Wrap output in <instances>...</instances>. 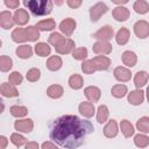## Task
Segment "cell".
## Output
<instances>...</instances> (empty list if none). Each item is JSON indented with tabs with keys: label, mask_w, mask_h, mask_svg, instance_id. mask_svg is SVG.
<instances>
[{
	"label": "cell",
	"mask_w": 149,
	"mask_h": 149,
	"mask_svg": "<svg viewBox=\"0 0 149 149\" xmlns=\"http://www.w3.org/2000/svg\"><path fill=\"white\" fill-rule=\"evenodd\" d=\"M93 130L94 127L88 120L68 114L57 118L51 123L49 136L50 140L63 148L76 149L84 143L86 136Z\"/></svg>",
	"instance_id": "obj_1"
},
{
	"label": "cell",
	"mask_w": 149,
	"mask_h": 149,
	"mask_svg": "<svg viewBox=\"0 0 149 149\" xmlns=\"http://www.w3.org/2000/svg\"><path fill=\"white\" fill-rule=\"evenodd\" d=\"M23 5L36 16L48 15L52 10V1L50 0H24Z\"/></svg>",
	"instance_id": "obj_2"
},
{
	"label": "cell",
	"mask_w": 149,
	"mask_h": 149,
	"mask_svg": "<svg viewBox=\"0 0 149 149\" xmlns=\"http://www.w3.org/2000/svg\"><path fill=\"white\" fill-rule=\"evenodd\" d=\"M108 12V7L104 2H97L90 8V19L92 22H97L104 14Z\"/></svg>",
	"instance_id": "obj_3"
},
{
	"label": "cell",
	"mask_w": 149,
	"mask_h": 149,
	"mask_svg": "<svg viewBox=\"0 0 149 149\" xmlns=\"http://www.w3.org/2000/svg\"><path fill=\"white\" fill-rule=\"evenodd\" d=\"M114 35V30L111 26H104L101 27L99 30H97L93 34V37L98 41H104V42H108Z\"/></svg>",
	"instance_id": "obj_4"
},
{
	"label": "cell",
	"mask_w": 149,
	"mask_h": 149,
	"mask_svg": "<svg viewBox=\"0 0 149 149\" xmlns=\"http://www.w3.org/2000/svg\"><path fill=\"white\" fill-rule=\"evenodd\" d=\"M134 33L139 38H146L149 36V23L144 20H140L134 24Z\"/></svg>",
	"instance_id": "obj_5"
},
{
	"label": "cell",
	"mask_w": 149,
	"mask_h": 149,
	"mask_svg": "<svg viewBox=\"0 0 149 149\" xmlns=\"http://www.w3.org/2000/svg\"><path fill=\"white\" fill-rule=\"evenodd\" d=\"M76 26H77V23H76V21H74L73 19L66 17V19H64V20L59 23V30H61L65 36L69 37V36H71L72 33L74 31Z\"/></svg>",
	"instance_id": "obj_6"
},
{
	"label": "cell",
	"mask_w": 149,
	"mask_h": 149,
	"mask_svg": "<svg viewBox=\"0 0 149 149\" xmlns=\"http://www.w3.org/2000/svg\"><path fill=\"white\" fill-rule=\"evenodd\" d=\"M112 49H113L112 44L109 42H104V41H98L92 47L93 52L98 55H108L112 52Z\"/></svg>",
	"instance_id": "obj_7"
},
{
	"label": "cell",
	"mask_w": 149,
	"mask_h": 149,
	"mask_svg": "<svg viewBox=\"0 0 149 149\" xmlns=\"http://www.w3.org/2000/svg\"><path fill=\"white\" fill-rule=\"evenodd\" d=\"M14 128L17 132L21 133H30L34 128V122L31 119H22V120H17L14 123Z\"/></svg>",
	"instance_id": "obj_8"
},
{
	"label": "cell",
	"mask_w": 149,
	"mask_h": 149,
	"mask_svg": "<svg viewBox=\"0 0 149 149\" xmlns=\"http://www.w3.org/2000/svg\"><path fill=\"white\" fill-rule=\"evenodd\" d=\"M113 74L115 77L116 80L121 81V83H125V81H128L130 80V77H132V73H130V70L125 68V66H116L113 71Z\"/></svg>",
	"instance_id": "obj_9"
},
{
	"label": "cell",
	"mask_w": 149,
	"mask_h": 149,
	"mask_svg": "<svg viewBox=\"0 0 149 149\" xmlns=\"http://www.w3.org/2000/svg\"><path fill=\"white\" fill-rule=\"evenodd\" d=\"M98 71H105L111 65V59L107 56H95L91 59Z\"/></svg>",
	"instance_id": "obj_10"
},
{
	"label": "cell",
	"mask_w": 149,
	"mask_h": 149,
	"mask_svg": "<svg viewBox=\"0 0 149 149\" xmlns=\"http://www.w3.org/2000/svg\"><path fill=\"white\" fill-rule=\"evenodd\" d=\"M84 94H85V97L88 99L90 102H97V101L100 99L101 91H100V88L97 87V86H87V87H85V90H84Z\"/></svg>",
	"instance_id": "obj_11"
},
{
	"label": "cell",
	"mask_w": 149,
	"mask_h": 149,
	"mask_svg": "<svg viewBox=\"0 0 149 149\" xmlns=\"http://www.w3.org/2000/svg\"><path fill=\"white\" fill-rule=\"evenodd\" d=\"M14 17L13 15L10 14V12L8 10H2L0 13V26L3 28V29H9V28H13L14 26Z\"/></svg>",
	"instance_id": "obj_12"
},
{
	"label": "cell",
	"mask_w": 149,
	"mask_h": 149,
	"mask_svg": "<svg viewBox=\"0 0 149 149\" xmlns=\"http://www.w3.org/2000/svg\"><path fill=\"white\" fill-rule=\"evenodd\" d=\"M13 17H14V22L16 24H19V26H24L26 23H28V21L30 19L28 12L26 9H21V8L15 10Z\"/></svg>",
	"instance_id": "obj_13"
},
{
	"label": "cell",
	"mask_w": 149,
	"mask_h": 149,
	"mask_svg": "<svg viewBox=\"0 0 149 149\" xmlns=\"http://www.w3.org/2000/svg\"><path fill=\"white\" fill-rule=\"evenodd\" d=\"M78 109H79V113L81 115H84L85 118H92L94 115V112H95L94 105L92 102H88V101L80 102L78 106Z\"/></svg>",
	"instance_id": "obj_14"
},
{
	"label": "cell",
	"mask_w": 149,
	"mask_h": 149,
	"mask_svg": "<svg viewBox=\"0 0 149 149\" xmlns=\"http://www.w3.org/2000/svg\"><path fill=\"white\" fill-rule=\"evenodd\" d=\"M118 132H119V129H118V123H116V121L115 120H109L106 125H105V127H104V135L106 136V137H108V139H113V137H115L116 135H118Z\"/></svg>",
	"instance_id": "obj_15"
},
{
	"label": "cell",
	"mask_w": 149,
	"mask_h": 149,
	"mask_svg": "<svg viewBox=\"0 0 149 149\" xmlns=\"http://www.w3.org/2000/svg\"><path fill=\"white\" fill-rule=\"evenodd\" d=\"M143 100H144V92L142 90H135L128 94V102L134 106L141 105Z\"/></svg>",
	"instance_id": "obj_16"
},
{
	"label": "cell",
	"mask_w": 149,
	"mask_h": 149,
	"mask_svg": "<svg viewBox=\"0 0 149 149\" xmlns=\"http://www.w3.org/2000/svg\"><path fill=\"white\" fill-rule=\"evenodd\" d=\"M129 9L123 6H118L112 12V15L116 21H126L129 17Z\"/></svg>",
	"instance_id": "obj_17"
},
{
	"label": "cell",
	"mask_w": 149,
	"mask_h": 149,
	"mask_svg": "<svg viewBox=\"0 0 149 149\" xmlns=\"http://www.w3.org/2000/svg\"><path fill=\"white\" fill-rule=\"evenodd\" d=\"M56 52L61 54V55H66V54H70L74 50V42L71 40V38H65V41L57 48H55Z\"/></svg>",
	"instance_id": "obj_18"
},
{
	"label": "cell",
	"mask_w": 149,
	"mask_h": 149,
	"mask_svg": "<svg viewBox=\"0 0 149 149\" xmlns=\"http://www.w3.org/2000/svg\"><path fill=\"white\" fill-rule=\"evenodd\" d=\"M121 58H122V63H123L126 66H128V68H133V66H135L136 63H137V56H136V54L133 52V51H130V50L125 51V52L122 54Z\"/></svg>",
	"instance_id": "obj_19"
},
{
	"label": "cell",
	"mask_w": 149,
	"mask_h": 149,
	"mask_svg": "<svg viewBox=\"0 0 149 149\" xmlns=\"http://www.w3.org/2000/svg\"><path fill=\"white\" fill-rule=\"evenodd\" d=\"M129 37H130V31H129V29L126 28V27H122V28H120V29L118 30V33H116V35H115V41H116V43H118L119 45H125V44L128 42Z\"/></svg>",
	"instance_id": "obj_20"
},
{
	"label": "cell",
	"mask_w": 149,
	"mask_h": 149,
	"mask_svg": "<svg viewBox=\"0 0 149 149\" xmlns=\"http://www.w3.org/2000/svg\"><path fill=\"white\" fill-rule=\"evenodd\" d=\"M0 92L3 97H7V98H14V97L19 95V91L14 87V85L8 84V83H2L1 84Z\"/></svg>",
	"instance_id": "obj_21"
},
{
	"label": "cell",
	"mask_w": 149,
	"mask_h": 149,
	"mask_svg": "<svg viewBox=\"0 0 149 149\" xmlns=\"http://www.w3.org/2000/svg\"><path fill=\"white\" fill-rule=\"evenodd\" d=\"M45 65H47L48 70H50V71H57V70H59L62 68L63 61H62V58L59 56H56V55L55 56H50L48 58Z\"/></svg>",
	"instance_id": "obj_22"
},
{
	"label": "cell",
	"mask_w": 149,
	"mask_h": 149,
	"mask_svg": "<svg viewBox=\"0 0 149 149\" xmlns=\"http://www.w3.org/2000/svg\"><path fill=\"white\" fill-rule=\"evenodd\" d=\"M148 78H149L148 72H146V71H137L135 73V76H134V84H135V86L137 88L143 87L147 84Z\"/></svg>",
	"instance_id": "obj_23"
},
{
	"label": "cell",
	"mask_w": 149,
	"mask_h": 149,
	"mask_svg": "<svg viewBox=\"0 0 149 149\" xmlns=\"http://www.w3.org/2000/svg\"><path fill=\"white\" fill-rule=\"evenodd\" d=\"M64 93V90L61 85L58 84H54V85H50L48 88H47V95L52 98V99H58L63 95Z\"/></svg>",
	"instance_id": "obj_24"
},
{
	"label": "cell",
	"mask_w": 149,
	"mask_h": 149,
	"mask_svg": "<svg viewBox=\"0 0 149 149\" xmlns=\"http://www.w3.org/2000/svg\"><path fill=\"white\" fill-rule=\"evenodd\" d=\"M15 52H16L17 57H20L22 59H27V58L31 57V55H33V48L29 44H23V45L17 47Z\"/></svg>",
	"instance_id": "obj_25"
},
{
	"label": "cell",
	"mask_w": 149,
	"mask_h": 149,
	"mask_svg": "<svg viewBox=\"0 0 149 149\" xmlns=\"http://www.w3.org/2000/svg\"><path fill=\"white\" fill-rule=\"evenodd\" d=\"M35 27H36L38 30L48 31V30H52V29L56 27V22H55L54 19H45V20H42V21L37 22Z\"/></svg>",
	"instance_id": "obj_26"
},
{
	"label": "cell",
	"mask_w": 149,
	"mask_h": 149,
	"mask_svg": "<svg viewBox=\"0 0 149 149\" xmlns=\"http://www.w3.org/2000/svg\"><path fill=\"white\" fill-rule=\"evenodd\" d=\"M24 33H26V37L27 41H31L35 42L40 38V31L35 26H28L24 28Z\"/></svg>",
	"instance_id": "obj_27"
},
{
	"label": "cell",
	"mask_w": 149,
	"mask_h": 149,
	"mask_svg": "<svg viewBox=\"0 0 149 149\" xmlns=\"http://www.w3.org/2000/svg\"><path fill=\"white\" fill-rule=\"evenodd\" d=\"M84 85V80H83V77L78 73H74L72 74L70 78H69V86L73 90H79Z\"/></svg>",
	"instance_id": "obj_28"
},
{
	"label": "cell",
	"mask_w": 149,
	"mask_h": 149,
	"mask_svg": "<svg viewBox=\"0 0 149 149\" xmlns=\"http://www.w3.org/2000/svg\"><path fill=\"white\" fill-rule=\"evenodd\" d=\"M127 92H128V88L123 84H116L111 90V93L114 98H123L127 94Z\"/></svg>",
	"instance_id": "obj_29"
},
{
	"label": "cell",
	"mask_w": 149,
	"mask_h": 149,
	"mask_svg": "<svg viewBox=\"0 0 149 149\" xmlns=\"http://www.w3.org/2000/svg\"><path fill=\"white\" fill-rule=\"evenodd\" d=\"M120 128H121V132H122L125 137H130L135 132L134 130V126L130 123V121H128L126 119L120 122Z\"/></svg>",
	"instance_id": "obj_30"
},
{
	"label": "cell",
	"mask_w": 149,
	"mask_h": 149,
	"mask_svg": "<svg viewBox=\"0 0 149 149\" xmlns=\"http://www.w3.org/2000/svg\"><path fill=\"white\" fill-rule=\"evenodd\" d=\"M108 115H109V111H108L107 106L106 105H100L98 107V111H97V121L99 123H104V122L107 121Z\"/></svg>",
	"instance_id": "obj_31"
},
{
	"label": "cell",
	"mask_w": 149,
	"mask_h": 149,
	"mask_svg": "<svg viewBox=\"0 0 149 149\" xmlns=\"http://www.w3.org/2000/svg\"><path fill=\"white\" fill-rule=\"evenodd\" d=\"M12 40L16 43H22V42H26L27 41V37H26V33H24V28H15L13 31H12Z\"/></svg>",
	"instance_id": "obj_32"
},
{
	"label": "cell",
	"mask_w": 149,
	"mask_h": 149,
	"mask_svg": "<svg viewBox=\"0 0 149 149\" xmlns=\"http://www.w3.org/2000/svg\"><path fill=\"white\" fill-rule=\"evenodd\" d=\"M35 52L41 56V57H45V56H49L50 52H51V48L49 47V44L44 43V42H40L35 45Z\"/></svg>",
	"instance_id": "obj_33"
},
{
	"label": "cell",
	"mask_w": 149,
	"mask_h": 149,
	"mask_svg": "<svg viewBox=\"0 0 149 149\" xmlns=\"http://www.w3.org/2000/svg\"><path fill=\"white\" fill-rule=\"evenodd\" d=\"M133 8L137 14H146L149 10V3L144 0H137L134 2Z\"/></svg>",
	"instance_id": "obj_34"
},
{
	"label": "cell",
	"mask_w": 149,
	"mask_h": 149,
	"mask_svg": "<svg viewBox=\"0 0 149 149\" xmlns=\"http://www.w3.org/2000/svg\"><path fill=\"white\" fill-rule=\"evenodd\" d=\"M9 112L15 118H22V116H26L28 114V109L24 107V106H19V105H14L9 108Z\"/></svg>",
	"instance_id": "obj_35"
},
{
	"label": "cell",
	"mask_w": 149,
	"mask_h": 149,
	"mask_svg": "<svg viewBox=\"0 0 149 149\" xmlns=\"http://www.w3.org/2000/svg\"><path fill=\"white\" fill-rule=\"evenodd\" d=\"M12 66H13L12 58L6 56V55H2L0 57V69H1V71L2 72H7V71H9L12 69Z\"/></svg>",
	"instance_id": "obj_36"
},
{
	"label": "cell",
	"mask_w": 149,
	"mask_h": 149,
	"mask_svg": "<svg viewBox=\"0 0 149 149\" xmlns=\"http://www.w3.org/2000/svg\"><path fill=\"white\" fill-rule=\"evenodd\" d=\"M134 143L139 148H146L149 146V137L144 134H137L134 137Z\"/></svg>",
	"instance_id": "obj_37"
},
{
	"label": "cell",
	"mask_w": 149,
	"mask_h": 149,
	"mask_svg": "<svg viewBox=\"0 0 149 149\" xmlns=\"http://www.w3.org/2000/svg\"><path fill=\"white\" fill-rule=\"evenodd\" d=\"M136 128L142 133H149V118L142 116L136 122Z\"/></svg>",
	"instance_id": "obj_38"
},
{
	"label": "cell",
	"mask_w": 149,
	"mask_h": 149,
	"mask_svg": "<svg viewBox=\"0 0 149 149\" xmlns=\"http://www.w3.org/2000/svg\"><path fill=\"white\" fill-rule=\"evenodd\" d=\"M64 41H65V37H63L59 33H52V34L49 36V43H50L51 45H54L55 48L59 47Z\"/></svg>",
	"instance_id": "obj_39"
},
{
	"label": "cell",
	"mask_w": 149,
	"mask_h": 149,
	"mask_svg": "<svg viewBox=\"0 0 149 149\" xmlns=\"http://www.w3.org/2000/svg\"><path fill=\"white\" fill-rule=\"evenodd\" d=\"M10 142H12L14 146H16V147H21V146L28 143V142H27V139H26L24 136L20 135L19 133H13V134L10 135Z\"/></svg>",
	"instance_id": "obj_40"
},
{
	"label": "cell",
	"mask_w": 149,
	"mask_h": 149,
	"mask_svg": "<svg viewBox=\"0 0 149 149\" xmlns=\"http://www.w3.org/2000/svg\"><path fill=\"white\" fill-rule=\"evenodd\" d=\"M72 57L77 61H84L87 57V49L86 48H76L72 51Z\"/></svg>",
	"instance_id": "obj_41"
},
{
	"label": "cell",
	"mask_w": 149,
	"mask_h": 149,
	"mask_svg": "<svg viewBox=\"0 0 149 149\" xmlns=\"http://www.w3.org/2000/svg\"><path fill=\"white\" fill-rule=\"evenodd\" d=\"M81 71H83L84 73L91 74V73H93L94 71H97V69H95V66H94V64H93V62H92L91 59H86V61H84V62L81 63Z\"/></svg>",
	"instance_id": "obj_42"
},
{
	"label": "cell",
	"mask_w": 149,
	"mask_h": 149,
	"mask_svg": "<svg viewBox=\"0 0 149 149\" xmlns=\"http://www.w3.org/2000/svg\"><path fill=\"white\" fill-rule=\"evenodd\" d=\"M41 77V71L37 69V68H33L30 70L27 71V74H26V78L29 80V81H37Z\"/></svg>",
	"instance_id": "obj_43"
},
{
	"label": "cell",
	"mask_w": 149,
	"mask_h": 149,
	"mask_svg": "<svg viewBox=\"0 0 149 149\" xmlns=\"http://www.w3.org/2000/svg\"><path fill=\"white\" fill-rule=\"evenodd\" d=\"M22 79H23L22 74L20 72H17V71H14V72H12L8 76V80H9V83L12 85H19V84H21L22 83Z\"/></svg>",
	"instance_id": "obj_44"
},
{
	"label": "cell",
	"mask_w": 149,
	"mask_h": 149,
	"mask_svg": "<svg viewBox=\"0 0 149 149\" xmlns=\"http://www.w3.org/2000/svg\"><path fill=\"white\" fill-rule=\"evenodd\" d=\"M5 5L8 7V8H12V9H16L20 5L19 0H5Z\"/></svg>",
	"instance_id": "obj_45"
},
{
	"label": "cell",
	"mask_w": 149,
	"mask_h": 149,
	"mask_svg": "<svg viewBox=\"0 0 149 149\" xmlns=\"http://www.w3.org/2000/svg\"><path fill=\"white\" fill-rule=\"evenodd\" d=\"M66 3L71 8H78L81 5V0H68Z\"/></svg>",
	"instance_id": "obj_46"
},
{
	"label": "cell",
	"mask_w": 149,
	"mask_h": 149,
	"mask_svg": "<svg viewBox=\"0 0 149 149\" xmlns=\"http://www.w3.org/2000/svg\"><path fill=\"white\" fill-rule=\"evenodd\" d=\"M42 149H58V148H57V146L54 144L52 142L47 141V142H43V143H42Z\"/></svg>",
	"instance_id": "obj_47"
},
{
	"label": "cell",
	"mask_w": 149,
	"mask_h": 149,
	"mask_svg": "<svg viewBox=\"0 0 149 149\" xmlns=\"http://www.w3.org/2000/svg\"><path fill=\"white\" fill-rule=\"evenodd\" d=\"M24 149H40V146H38L37 142L31 141V142H28V143L26 144V148H24Z\"/></svg>",
	"instance_id": "obj_48"
},
{
	"label": "cell",
	"mask_w": 149,
	"mask_h": 149,
	"mask_svg": "<svg viewBox=\"0 0 149 149\" xmlns=\"http://www.w3.org/2000/svg\"><path fill=\"white\" fill-rule=\"evenodd\" d=\"M7 143H8L7 139L5 136H0V149H5L6 146H7Z\"/></svg>",
	"instance_id": "obj_49"
},
{
	"label": "cell",
	"mask_w": 149,
	"mask_h": 149,
	"mask_svg": "<svg viewBox=\"0 0 149 149\" xmlns=\"http://www.w3.org/2000/svg\"><path fill=\"white\" fill-rule=\"evenodd\" d=\"M113 2L116 3V5H123V3H127L128 1H127V0H121V1H119V0H114Z\"/></svg>",
	"instance_id": "obj_50"
},
{
	"label": "cell",
	"mask_w": 149,
	"mask_h": 149,
	"mask_svg": "<svg viewBox=\"0 0 149 149\" xmlns=\"http://www.w3.org/2000/svg\"><path fill=\"white\" fill-rule=\"evenodd\" d=\"M147 99H148V102H149V85L147 87Z\"/></svg>",
	"instance_id": "obj_51"
}]
</instances>
